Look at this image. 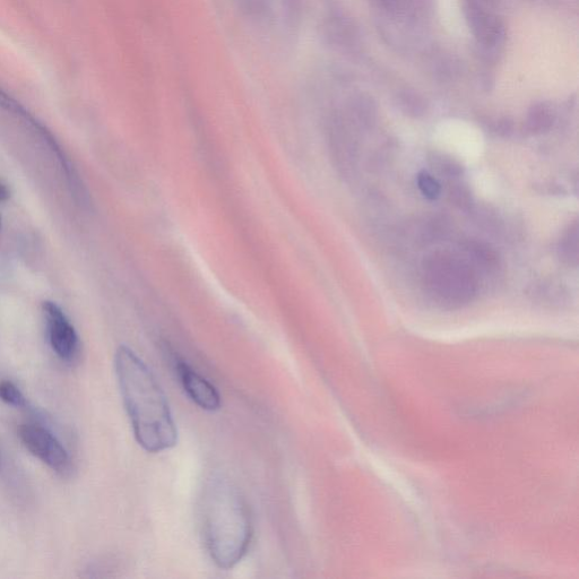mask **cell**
Returning a JSON list of instances; mask_svg holds the SVG:
<instances>
[{
  "label": "cell",
  "mask_w": 579,
  "mask_h": 579,
  "mask_svg": "<svg viewBox=\"0 0 579 579\" xmlns=\"http://www.w3.org/2000/svg\"><path fill=\"white\" fill-rule=\"evenodd\" d=\"M203 527L207 550L220 568L235 567L245 557L252 523L244 498L226 478L214 477L207 483Z\"/></svg>",
  "instance_id": "2"
},
{
  "label": "cell",
  "mask_w": 579,
  "mask_h": 579,
  "mask_svg": "<svg viewBox=\"0 0 579 579\" xmlns=\"http://www.w3.org/2000/svg\"><path fill=\"white\" fill-rule=\"evenodd\" d=\"M417 184L420 192L428 200H437L440 193H442V186L439 181L427 171H422L418 175Z\"/></svg>",
  "instance_id": "10"
},
{
  "label": "cell",
  "mask_w": 579,
  "mask_h": 579,
  "mask_svg": "<svg viewBox=\"0 0 579 579\" xmlns=\"http://www.w3.org/2000/svg\"><path fill=\"white\" fill-rule=\"evenodd\" d=\"M19 436L25 447L34 456L56 472H65L69 466V456L59 440L51 432L37 425H22Z\"/></svg>",
  "instance_id": "5"
},
{
  "label": "cell",
  "mask_w": 579,
  "mask_h": 579,
  "mask_svg": "<svg viewBox=\"0 0 579 579\" xmlns=\"http://www.w3.org/2000/svg\"><path fill=\"white\" fill-rule=\"evenodd\" d=\"M578 239V226L577 223H574L559 241V257L569 265H577L578 263Z\"/></svg>",
  "instance_id": "8"
},
{
  "label": "cell",
  "mask_w": 579,
  "mask_h": 579,
  "mask_svg": "<svg viewBox=\"0 0 579 579\" xmlns=\"http://www.w3.org/2000/svg\"><path fill=\"white\" fill-rule=\"evenodd\" d=\"M115 368L138 445L152 454L175 447L178 440L176 422L167 396L151 369L126 345H120L116 351Z\"/></svg>",
  "instance_id": "1"
},
{
  "label": "cell",
  "mask_w": 579,
  "mask_h": 579,
  "mask_svg": "<svg viewBox=\"0 0 579 579\" xmlns=\"http://www.w3.org/2000/svg\"><path fill=\"white\" fill-rule=\"evenodd\" d=\"M11 197V192L4 185H0V202H5Z\"/></svg>",
  "instance_id": "14"
},
{
  "label": "cell",
  "mask_w": 579,
  "mask_h": 579,
  "mask_svg": "<svg viewBox=\"0 0 579 579\" xmlns=\"http://www.w3.org/2000/svg\"><path fill=\"white\" fill-rule=\"evenodd\" d=\"M176 369L190 400L205 411L213 412L221 408V396L209 380L190 368L186 362L177 361Z\"/></svg>",
  "instance_id": "6"
},
{
  "label": "cell",
  "mask_w": 579,
  "mask_h": 579,
  "mask_svg": "<svg viewBox=\"0 0 579 579\" xmlns=\"http://www.w3.org/2000/svg\"><path fill=\"white\" fill-rule=\"evenodd\" d=\"M42 313L45 316L50 347L60 359L74 361L79 356L81 345L71 321L54 301L43 302Z\"/></svg>",
  "instance_id": "4"
},
{
  "label": "cell",
  "mask_w": 579,
  "mask_h": 579,
  "mask_svg": "<svg viewBox=\"0 0 579 579\" xmlns=\"http://www.w3.org/2000/svg\"><path fill=\"white\" fill-rule=\"evenodd\" d=\"M354 111L361 123L370 125L376 118V107L370 98L360 97L354 102Z\"/></svg>",
  "instance_id": "12"
},
{
  "label": "cell",
  "mask_w": 579,
  "mask_h": 579,
  "mask_svg": "<svg viewBox=\"0 0 579 579\" xmlns=\"http://www.w3.org/2000/svg\"><path fill=\"white\" fill-rule=\"evenodd\" d=\"M0 400L8 405L15 406V408H21V406L27 404L19 388L12 382H8V380L0 382Z\"/></svg>",
  "instance_id": "11"
},
{
  "label": "cell",
  "mask_w": 579,
  "mask_h": 579,
  "mask_svg": "<svg viewBox=\"0 0 579 579\" xmlns=\"http://www.w3.org/2000/svg\"><path fill=\"white\" fill-rule=\"evenodd\" d=\"M475 2H478L483 7H492L498 3V0H475Z\"/></svg>",
  "instance_id": "15"
},
{
  "label": "cell",
  "mask_w": 579,
  "mask_h": 579,
  "mask_svg": "<svg viewBox=\"0 0 579 579\" xmlns=\"http://www.w3.org/2000/svg\"><path fill=\"white\" fill-rule=\"evenodd\" d=\"M555 123V112L547 103H537L531 107L527 115V129L533 134H543L550 131Z\"/></svg>",
  "instance_id": "7"
},
{
  "label": "cell",
  "mask_w": 579,
  "mask_h": 579,
  "mask_svg": "<svg viewBox=\"0 0 579 579\" xmlns=\"http://www.w3.org/2000/svg\"><path fill=\"white\" fill-rule=\"evenodd\" d=\"M241 7L253 16H263L271 11L273 0H239Z\"/></svg>",
  "instance_id": "13"
},
{
  "label": "cell",
  "mask_w": 579,
  "mask_h": 579,
  "mask_svg": "<svg viewBox=\"0 0 579 579\" xmlns=\"http://www.w3.org/2000/svg\"><path fill=\"white\" fill-rule=\"evenodd\" d=\"M423 279L430 295L447 307L468 304L478 290L471 266L452 254L429 256L423 265Z\"/></svg>",
  "instance_id": "3"
},
{
  "label": "cell",
  "mask_w": 579,
  "mask_h": 579,
  "mask_svg": "<svg viewBox=\"0 0 579 579\" xmlns=\"http://www.w3.org/2000/svg\"><path fill=\"white\" fill-rule=\"evenodd\" d=\"M397 106H399L405 115L411 117H420L425 114L427 110L425 99L418 93L412 91L400 93L399 98H397Z\"/></svg>",
  "instance_id": "9"
},
{
  "label": "cell",
  "mask_w": 579,
  "mask_h": 579,
  "mask_svg": "<svg viewBox=\"0 0 579 579\" xmlns=\"http://www.w3.org/2000/svg\"><path fill=\"white\" fill-rule=\"evenodd\" d=\"M0 227H2V219H0Z\"/></svg>",
  "instance_id": "16"
}]
</instances>
